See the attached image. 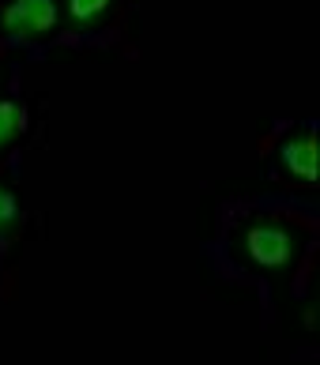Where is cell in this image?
Returning a JSON list of instances; mask_svg holds the SVG:
<instances>
[{"label": "cell", "instance_id": "obj_6", "mask_svg": "<svg viewBox=\"0 0 320 365\" xmlns=\"http://www.w3.org/2000/svg\"><path fill=\"white\" fill-rule=\"evenodd\" d=\"M19 230V200L11 188L0 185V237H11Z\"/></svg>", "mask_w": 320, "mask_h": 365}, {"label": "cell", "instance_id": "obj_5", "mask_svg": "<svg viewBox=\"0 0 320 365\" xmlns=\"http://www.w3.org/2000/svg\"><path fill=\"white\" fill-rule=\"evenodd\" d=\"M113 4H117V0H68V23L76 26V31L98 26L113 11Z\"/></svg>", "mask_w": 320, "mask_h": 365}, {"label": "cell", "instance_id": "obj_3", "mask_svg": "<svg viewBox=\"0 0 320 365\" xmlns=\"http://www.w3.org/2000/svg\"><path fill=\"white\" fill-rule=\"evenodd\" d=\"M279 170L287 178H294L301 185H313L316 181V136H313V125H301L298 132L279 143Z\"/></svg>", "mask_w": 320, "mask_h": 365}, {"label": "cell", "instance_id": "obj_2", "mask_svg": "<svg viewBox=\"0 0 320 365\" xmlns=\"http://www.w3.org/2000/svg\"><path fill=\"white\" fill-rule=\"evenodd\" d=\"M57 0H11L0 11V34L16 38V42H42L57 31Z\"/></svg>", "mask_w": 320, "mask_h": 365}, {"label": "cell", "instance_id": "obj_1", "mask_svg": "<svg viewBox=\"0 0 320 365\" xmlns=\"http://www.w3.org/2000/svg\"><path fill=\"white\" fill-rule=\"evenodd\" d=\"M242 256L260 272H287L301 252V234L279 219H252L237 241Z\"/></svg>", "mask_w": 320, "mask_h": 365}, {"label": "cell", "instance_id": "obj_4", "mask_svg": "<svg viewBox=\"0 0 320 365\" xmlns=\"http://www.w3.org/2000/svg\"><path fill=\"white\" fill-rule=\"evenodd\" d=\"M23 128H26V110H23V102H16V98H0V151H8V147L23 136Z\"/></svg>", "mask_w": 320, "mask_h": 365}]
</instances>
